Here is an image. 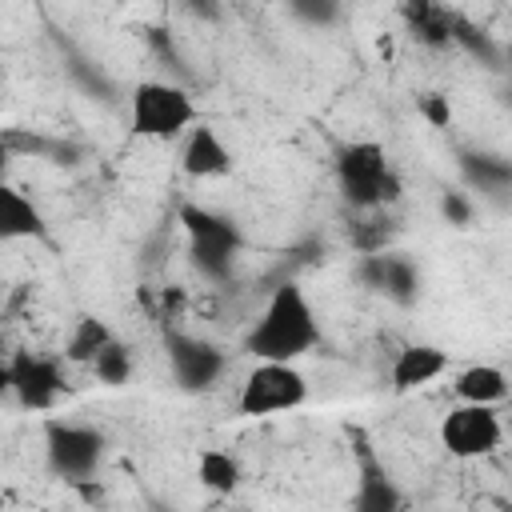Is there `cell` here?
<instances>
[{"instance_id":"2","label":"cell","mask_w":512,"mask_h":512,"mask_svg":"<svg viewBox=\"0 0 512 512\" xmlns=\"http://www.w3.org/2000/svg\"><path fill=\"white\" fill-rule=\"evenodd\" d=\"M196 128V104L188 88L172 80H144L128 96V132L140 140H176Z\"/></svg>"},{"instance_id":"24","label":"cell","mask_w":512,"mask_h":512,"mask_svg":"<svg viewBox=\"0 0 512 512\" xmlns=\"http://www.w3.org/2000/svg\"><path fill=\"white\" fill-rule=\"evenodd\" d=\"M156 512H172V508H156Z\"/></svg>"},{"instance_id":"22","label":"cell","mask_w":512,"mask_h":512,"mask_svg":"<svg viewBox=\"0 0 512 512\" xmlns=\"http://www.w3.org/2000/svg\"><path fill=\"white\" fill-rule=\"evenodd\" d=\"M420 116H424L432 128H448V124H452V104H448V96L424 92V96H420Z\"/></svg>"},{"instance_id":"23","label":"cell","mask_w":512,"mask_h":512,"mask_svg":"<svg viewBox=\"0 0 512 512\" xmlns=\"http://www.w3.org/2000/svg\"><path fill=\"white\" fill-rule=\"evenodd\" d=\"M440 212H444V220L456 224V228H468V224H472V200H468L464 192H444V196H440Z\"/></svg>"},{"instance_id":"14","label":"cell","mask_w":512,"mask_h":512,"mask_svg":"<svg viewBox=\"0 0 512 512\" xmlns=\"http://www.w3.org/2000/svg\"><path fill=\"white\" fill-rule=\"evenodd\" d=\"M0 236L4 240H32L44 236V216L40 208L12 184L0 188Z\"/></svg>"},{"instance_id":"7","label":"cell","mask_w":512,"mask_h":512,"mask_svg":"<svg viewBox=\"0 0 512 512\" xmlns=\"http://www.w3.org/2000/svg\"><path fill=\"white\" fill-rule=\"evenodd\" d=\"M4 384H8V392L16 396L20 408H28V412H48V408L60 400V392H64V372H60V364H56L52 356H40V352L20 348V352H12L8 364H4Z\"/></svg>"},{"instance_id":"5","label":"cell","mask_w":512,"mask_h":512,"mask_svg":"<svg viewBox=\"0 0 512 512\" xmlns=\"http://www.w3.org/2000/svg\"><path fill=\"white\" fill-rule=\"evenodd\" d=\"M304 400H308V380L300 368L256 360V368L240 384L236 408H240V416H276V412L300 408Z\"/></svg>"},{"instance_id":"8","label":"cell","mask_w":512,"mask_h":512,"mask_svg":"<svg viewBox=\"0 0 512 512\" xmlns=\"http://www.w3.org/2000/svg\"><path fill=\"white\" fill-rule=\"evenodd\" d=\"M500 416L484 404H456L444 420H440V444L448 456L456 460H480L492 456L500 448Z\"/></svg>"},{"instance_id":"17","label":"cell","mask_w":512,"mask_h":512,"mask_svg":"<svg viewBox=\"0 0 512 512\" xmlns=\"http://www.w3.org/2000/svg\"><path fill=\"white\" fill-rule=\"evenodd\" d=\"M196 480H200L208 492L228 496V492L240 488L244 472H240V460H236L232 452H224V448H204V452L196 456Z\"/></svg>"},{"instance_id":"4","label":"cell","mask_w":512,"mask_h":512,"mask_svg":"<svg viewBox=\"0 0 512 512\" xmlns=\"http://www.w3.org/2000/svg\"><path fill=\"white\" fill-rule=\"evenodd\" d=\"M180 224L188 232V256L200 276L224 280L240 252V232L220 212H208L200 204H180Z\"/></svg>"},{"instance_id":"11","label":"cell","mask_w":512,"mask_h":512,"mask_svg":"<svg viewBox=\"0 0 512 512\" xmlns=\"http://www.w3.org/2000/svg\"><path fill=\"white\" fill-rule=\"evenodd\" d=\"M400 508H404V492L396 488L388 468L372 452H364L360 456V472H356L352 512H400Z\"/></svg>"},{"instance_id":"19","label":"cell","mask_w":512,"mask_h":512,"mask_svg":"<svg viewBox=\"0 0 512 512\" xmlns=\"http://www.w3.org/2000/svg\"><path fill=\"white\" fill-rule=\"evenodd\" d=\"M92 372H96V380L108 384V388L128 384V380H132V348L120 344V340H112V344L92 360Z\"/></svg>"},{"instance_id":"1","label":"cell","mask_w":512,"mask_h":512,"mask_svg":"<svg viewBox=\"0 0 512 512\" xmlns=\"http://www.w3.org/2000/svg\"><path fill=\"white\" fill-rule=\"evenodd\" d=\"M316 340H320V324H316V312H312L304 288L296 280H284V284L272 288V296H268L260 320L252 324L244 348L256 360L292 364L304 352H312Z\"/></svg>"},{"instance_id":"16","label":"cell","mask_w":512,"mask_h":512,"mask_svg":"<svg viewBox=\"0 0 512 512\" xmlns=\"http://www.w3.org/2000/svg\"><path fill=\"white\" fill-rule=\"evenodd\" d=\"M112 340H116V336H112V328H108L100 316H76V324H72V332H68V340H64V360L92 368V360H96Z\"/></svg>"},{"instance_id":"3","label":"cell","mask_w":512,"mask_h":512,"mask_svg":"<svg viewBox=\"0 0 512 512\" xmlns=\"http://www.w3.org/2000/svg\"><path fill=\"white\" fill-rule=\"evenodd\" d=\"M336 184L352 208H388L400 200V176L376 140H356L336 152Z\"/></svg>"},{"instance_id":"10","label":"cell","mask_w":512,"mask_h":512,"mask_svg":"<svg viewBox=\"0 0 512 512\" xmlns=\"http://www.w3.org/2000/svg\"><path fill=\"white\" fill-rule=\"evenodd\" d=\"M360 280L372 288V292H384L392 304H412L416 292H420V272L396 256V252H372L360 260Z\"/></svg>"},{"instance_id":"13","label":"cell","mask_w":512,"mask_h":512,"mask_svg":"<svg viewBox=\"0 0 512 512\" xmlns=\"http://www.w3.org/2000/svg\"><path fill=\"white\" fill-rule=\"evenodd\" d=\"M180 168L196 180H212V176H224L232 168V152L228 144L208 128V124H196L188 136H184V148H180Z\"/></svg>"},{"instance_id":"21","label":"cell","mask_w":512,"mask_h":512,"mask_svg":"<svg viewBox=\"0 0 512 512\" xmlns=\"http://www.w3.org/2000/svg\"><path fill=\"white\" fill-rule=\"evenodd\" d=\"M292 16H300L304 24H316V28H328L340 20V8L332 0H292Z\"/></svg>"},{"instance_id":"12","label":"cell","mask_w":512,"mask_h":512,"mask_svg":"<svg viewBox=\"0 0 512 512\" xmlns=\"http://www.w3.org/2000/svg\"><path fill=\"white\" fill-rule=\"evenodd\" d=\"M448 372V352L436 344H404L392 360V392H416Z\"/></svg>"},{"instance_id":"9","label":"cell","mask_w":512,"mask_h":512,"mask_svg":"<svg viewBox=\"0 0 512 512\" xmlns=\"http://www.w3.org/2000/svg\"><path fill=\"white\" fill-rule=\"evenodd\" d=\"M164 348H168L172 376H176V384L184 392H208L220 380L224 364H228L216 344H208L200 336H188V332H168Z\"/></svg>"},{"instance_id":"20","label":"cell","mask_w":512,"mask_h":512,"mask_svg":"<svg viewBox=\"0 0 512 512\" xmlns=\"http://www.w3.org/2000/svg\"><path fill=\"white\" fill-rule=\"evenodd\" d=\"M464 176L480 184L484 192H508L512 188V168L496 156H464Z\"/></svg>"},{"instance_id":"15","label":"cell","mask_w":512,"mask_h":512,"mask_svg":"<svg viewBox=\"0 0 512 512\" xmlns=\"http://www.w3.org/2000/svg\"><path fill=\"white\" fill-rule=\"evenodd\" d=\"M508 388H512V380L496 364H472V368H464L456 376L460 404H484V408H492V404H500L508 396Z\"/></svg>"},{"instance_id":"18","label":"cell","mask_w":512,"mask_h":512,"mask_svg":"<svg viewBox=\"0 0 512 512\" xmlns=\"http://www.w3.org/2000/svg\"><path fill=\"white\" fill-rule=\"evenodd\" d=\"M400 12H404V20H408V28L416 32L420 44H428V48H452V12L436 8V4H416V8L408 4Z\"/></svg>"},{"instance_id":"6","label":"cell","mask_w":512,"mask_h":512,"mask_svg":"<svg viewBox=\"0 0 512 512\" xmlns=\"http://www.w3.org/2000/svg\"><path fill=\"white\" fill-rule=\"evenodd\" d=\"M44 456L48 468L72 484H84L100 460H104V436L88 424H72V420H48L44 424Z\"/></svg>"}]
</instances>
